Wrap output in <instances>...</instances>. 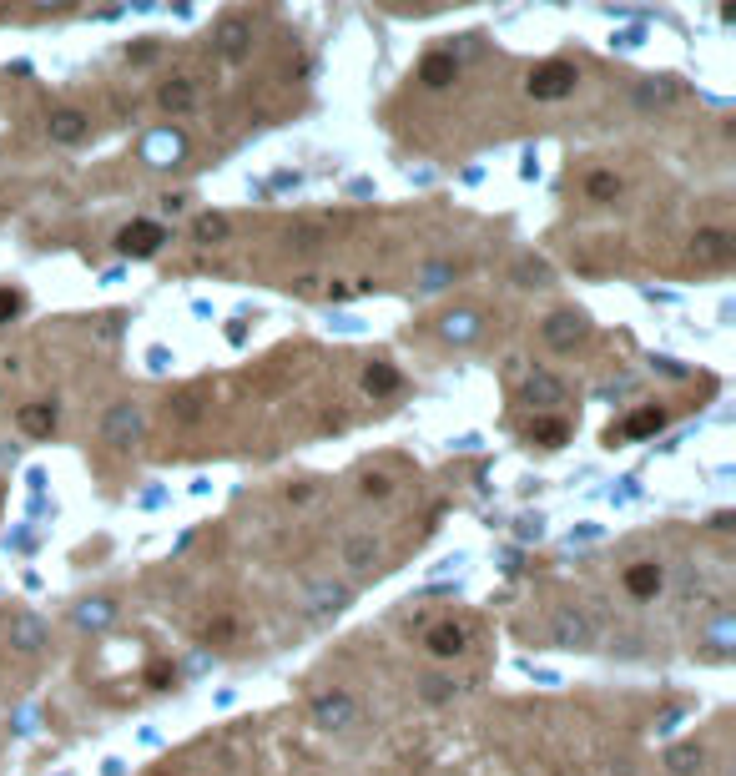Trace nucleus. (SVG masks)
I'll use <instances>...</instances> for the list:
<instances>
[{"instance_id":"obj_20","label":"nucleus","mask_w":736,"mask_h":776,"mask_svg":"<svg viewBox=\"0 0 736 776\" xmlns=\"http://www.w3.org/2000/svg\"><path fill=\"white\" fill-rule=\"evenodd\" d=\"M16 429H21L26 439H51V434H56V409H51V404H26V409L16 414Z\"/></svg>"},{"instance_id":"obj_32","label":"nucleus","mask_w":736,"mask_h":776,"mask_svg":"<svg viewBox=\"0 0 736 776\" xmlns=\"http://www.w3.org/2000/svg\"><path fill=\"white\" fill-rule=\"evenodd\" d=\"M389 489H394V484H389L384 474H363V494H368V499H374V494H389Z\"/></svg>"},{"instance_id":"obj_19","label":"nucleus","mask_w":736,"mask_h":776,"mask_svg":"<svg viewBox=\"0 0 736 776\" xmlns=\"http://www.w3.org/2000/svg\"><path fill=\"white\" fill-rule=\"evenodd\" d=\"M348 716H353V696H343V691H333V696H318V701H313V721H318L323 731L348 726Z\"/></svg>"},{"instance_id":"obj_4","label":"nucleus","mask_w":736,"mask_h":776,"mask_svg":"<svg viewBox=\"0 0 736 776\" xmlns=\"http://www.w3.org/2000/svg\"><path fill=\"white\" fill-rule=\"evenodd\" d=\"M46 137H51V147H81L91 137V116L81 106H56L46 116Z\"/></svg>"},{"instance_id":"obj_26","label":"nucleus","mask_w":736,"mask_h":776,"mask_svg":"<svg viewBox=\"0 0 736 776\" xmlns=\"http://www.w3.org/2000/svg\"><path fill=\"white\" fill-rule=\"evenodd\" d=\"M192 237H197V242H227V237H232L227 212H202V217H197V227H192Z\"/></svg>"},{"instance_id":"obj_7","label":"nucleus","mask_w":736,"mask_h":776,"mask_svg":"<svg viewBox=\"0 0 736 776\" xmlns=\"http://www.w3.org/2000/svg\"><path fill=\"white\" fill-rule=\"evenodd\" d=\"M731 252H736V242H731L726 227H696V237H691V257H696L701 268H721Z\"/></svg>"},{"instance_id":"obj_3","label":"nucleus","mask_w":736,"mask_h":776,"mask_svg":"<svg viewBox=\"0 0 736 776\" xmlns=\"http://www.w3.org/2000/svg\"><path fill=\"white\" fill-rule=\"evenodd\" d=\"M142 434H147V419H142L137 404H111V409H106L101 439H106L111 449H132V444H142Z\"/></svg>"},{"instance_id":"obj_13","label":"nucleus","mask_w":736,"mask_h":776,"mask_svg":"<svg viewBox=\"0 0 736 776\" xmlns=\"http://www.w3.org/2000/svg\"><path fill=\"white\" fill-rule=\"evenodd\" d=\"M479 328H484V318H479L474 308H449V313L439 318V338L454 343V348H459V343H474Z\"/></svg>"},{"instance_id":"obj_22","label":"nucleus","mask_w":736,"mask_h":776,"mask_svg":"<svg viewBox=\"0 0 736 776\" xmlns=\"http://www.w3.org/2000/svg\"><path fill=\"white\" fill-rule=\"evenodd\" d=\"M41 645H46V620L16 615L11 620V651H41Z\"/></svg>"},{"instance_id":"obj_1","label":"nucleus","mask_w":736,"mask_h":776,"mask_svg":"<svg viewBox=\"0 0 736 776\" xmlns=\"http://www.w3.org/2000/svg\"><path fill=\"white\" fill-rule=\"evenodd\" d=\"M585 338H590V318L580 308H550L545 323H540V343L550 353H575Z\"/></svg>"},{"instance_id":"obj_25","label":"nucleus","mask_w":736,"mask_h":776,"mask_svg":"<svg viewBox=\"0 0 736 776\" xmlns=\"http://www.w3.org/2000/svg\"><path fill=\"white\" fill-rule=\"evenodd\" d=\"M111 615H116V605H111L106 595H96V600H81V605H76V625H86V630L111 625Z\"/></svg>"},{"instance_id":"obj_23","label":"nucleus","mask_w":736,"mask_h":776,"mask_svg":"<svg viewBox=\"0 0 736 776\" xmlns=\"http://www.w3.org/2000/svg\"><path fill=\"white\" fill-rule=\"evenodd\" d=\"M676 91H681V86H676L671 76H661V81H641L631 101H636L641 111H661V106H671V101H676Z\"/></svg>"},{"instance_id":"obj_33","label":"nucleus","mask_w":736,"mask_h":776,"mask_svg":"<svg viewBox=\"0 0 736 776\" xmlns=\"http://www.w3.org/2000/svg\"><path fill=\"white\" fill-rule=\"evenodd\" d=\"M147 686H157V691L172 686V666H152V671H147Z\"/></svg>"},{"instance_id":"obj_6","label":"nucleus","mask_w":736,"mask_h":776,"mask_svg":"<svg viewBox=\"0 0 736 776\" xmlns=\"http://www.w3.org/2000/svg\"><path fill=\"white\" fill-rule=\"evenodd\" d=\"M212 51L222 61H242L253 51V21H242V16H227L217 31H212Z\"/></svg>"},{"instance_id":"obj_31","label":"nucleus","mask_w":736,"mask_h":776,"mask_svg":"<svg viewBox=\"0 0 736 776\" xmlns=\"http://www.w3.org/2000/svg\"><path fill=\"white\" fill-rule=\"evenodd\" d=\"M212 645H227V640H237V620L232 615H217V620H207V630H202Z\"/></svg>"},{"instance_id":"obj_30","label":"nucleus","mask_w":736,"mask_h":776,"mask_svg":"<svg viewBox=\"0 0 736 776\" xmlns=\"http://www.w3.org/2000/svg\"><path fill=\"white\" fill-rule=\"evenodd\" d=\"M26 313V293L21 288H0V323H16Z\"/></svg>"},{"instance_id":"obj_34","label":"nucleus","mask_w":736,"mask_h":776,"mask_svg":"<svg viewBox=\"0 0 736 776\" xmlns=\"http://www.w3.org/2000/svg\"><path fill=\"white\" fill-rule=\"evenodd\" d=\"M424 696L429 701H444V696H454V686L449 681H424Z\"/></svg>"},{"instance_id":"obj_35","label":"nucleus","mask_w":736,"mask_h":776,"mask_svg":"<svg viewBox=\"0 0 736 776\" xmlns=\"http://www.w3.org/2000/svg\"><path fill=\"white\" fill-rule=\"evenodd\" d=\"M288 499H293V504H308V499H313V484H298V489H288Z\"/></svg>"},{"instance_id":"obj_24","label":"nucleus","mask_w":736,"mask_h":776,"mask_svg":"<svg viewBox=\"0 0 736 776\" xmlns=\"http://www.w3.org/2000/svg\"><path fill=\"white\" fill-rule=\"evenodd\" d=\"M187 157V137L182 132H152L147 137V162H182Z\"/></svg>"},{"instance_id":"obj_8","label":"nucleus","mask_w":736,"mask_h":776,"mask_svg":"<svg viewBox=\"0 0 736 776\" xmlns=\"http://www.w3.org/2000/svg\"><path fill=\"white\" fill-rule=\"evenodd\" d=\"M157 106L162 111H197L202 106V81L197 76H167L162 86H157Z\"/></svg>"},{"instance_id":"obj_12","label":"nucleus","mask_w":736,"mask_h":776,"mask_svg":"<svg viewBox=\"0 0 736 776\" xmlns=\"http://www.w3.org/2000/svg\"><path fill=\"white\" fill-rule=\"evenodd\" d=\"M419 81H424L429 91L454 86V81H459V56H454V51H429V56L419 61Z\"/></svg>"},{"instance_id":"obj_28","label":"nucleus","mask_w":736,"mask_h":776,"mask_svg":"<svg viewBox=\"0 0 736 776\" xmlns=\"http://www.w3.org/2000/svg\"><path fill=\"white\" fill-rule=\"evenodd\" d=\"M555 640H560V645H590V620H585V615H560Z\"/></svg>"},{"instance_id":"obj_16","label":"nucleus","mask_w":736,"mask_h":776,"mask_svg":"<svg viewBox=\"0 0 736 776\" xmlns=\"http://www.w3.org/2000/svg\"><path fill=\"white\" fill-rule=\"evenodd\" d=\"M399 388H404V373L394 363H368L363 368V394L368 399H394Z\"/></svg>"},{"instance_id":"obj_5","label":"nucleus","mask_w":736,"mask_h":776,"mask_svg":"<svg viewBox=\"0 0 736 776\" xmlns=\"http://www.w3.org/2000/svg\"><path fill=\"white\" fill-rule=\"evenodd\" d=\"M162 242H167V227L162 222H127L116 232V247L127 252V257H152V252H162Z\"/></svg>"},{"instance_id":"obj_18","label":"nucleus","mask_w":736,"mask_h":776,"mask_svg":"<svg viewBox=\"0 0 736 776\" xmlns=\"http://www.w3.org/2000/svg\"><path fill=\"white\" fill-rule=\"evenodd\" d=\"M525 439H530V444H540V449H560V444L570 439V424H565V419H555V414H535V419L525 424Z\"/></svg>"},{"instance_id":"obj_14","label":"nucleus","mask_w":736,"mask_h":776,"mask_svg":"<svg viewBox=\"0 0 736 776\" xmlns=\"http://www.w3.org/2000/svg\"><path fill=\"white\" fill-rule=\"evenodd\" d=\"M424 645H429V651H434L439 661H454V656H464L469 635H464V625H454V620H439V625H429Z\"/></svg>"},{"instance_id":"obj_21","label":"nucleus","mask_w":736,"mask_h":776,"mask_svg":"<svg viewBox=\"0 0 736 776\" xmlns=\"http://www.w3.org/2000/svg\"><path fill=\"white\" fill-rule=\"evenodd\" d=\"M353 600L348 585H313V600H308V620H328L333 610H343Z\"/></svg>"},{"instance_id":"obj_10","label":"nucleus","mask_w":736,"mask_h":776,"mask_svg":"<svg viewBox=\"0 0 736 776\" xmlns=\"http://www.w3.org/2000/svg\"><path fill=\"white\" fill-rule=\"evenodd\" d=\"M666 419H671V414H666V409H656V404H651V409H636V414H631V419H626L621 429H610V434H605V444H626V439H651V434H661V429H666Z\"/></svg>"},{"instance_id":"obj_17","label":"nucleus","mask_w":736,"mask_h":776,"mask_svg":"<svg viewBox=\"0 0 736 776\" xmlns=\"http://www.w3.org/2000/svg\"><path fill=\"white\" fill-rule=\"evenodd\" d=\"M379 560H384L379 535H348V540H343V565H348V570H374Z\"/></svg>"},{"instance_id":"obj_2","label":"nucleus","mask_w":736,"mask_h":776,"mask_svg":"<svg viewBox=\"0 0 736 776\" xmlns=\"http://www.w3.org/2000/svg\"><path fill=\"white\" fill-rule=\"evenodd\" d=\"M575 81H580V71L570 61H545V66L530 71L525 91H530V101H565L575 91Z\"/></svg>"},{"instance_id":"obj_36","label":"nucleus","mask_w":736,"mask_h":776,"mask_svg":"<svg viewBox=\"0 0 736 776\" xmlns=\"http://www.w3.org/2000/svg\"><path fill=\"white\" fill-rule=\"evenodd\" d=\"M41 6H46V0H41Z\"/></svg>"},{"instance_id":"obj_9","label":"nucleus","mask_w":736,"mask_h":776,"mask_svg":"<svg viewBox=\"0 0 736 776\" xmlns=\"http://www.w3.org/2000/svg\"><path fill=\"white\" fill-rule=\"evenodd\" d=\"M520 404H530V409H555V404H565V378H555V373H530V378L520 383Z\"/></svg>"},{"instance_id":"obj_15","label":"nucleus","mask_w":736,"mask_h":776,"mask_svg":"<svg viewBox=\"0 0 736 776\" xmlns=\"http://www.w3.org/2000/svg\"><path fill=\"white\" fill-rule=\"evenodd\" d=\"M580 192H585V202H616L621 192H626V177L621 172H610V167H595V172H585V182H580Z\"/></svg>"},{"instance_id":"obj_11","label":"nucleus","mask_w":736,"mask_h":776,"mask_svg":"<svg viewBox=\"0 0 736 776\" xmlns=\"http://www.w3.org/2000/svg\"><path fill=\"white\" fill-rule=\"evenodd\" d=\"M666 590V570L656 565V560H636L631 570H626V595L631 600H656Z\"/></svg>"},{"instance_id":"obj_29","label":"nucleus","mask_w":736,"mask_h":776,"mask_svg":"<svg viewBox=\"0 0 736 776\" xmlns=\"http://www.w3.org/2000/svg\"><path fill=\"white\" fill-rule=\"evenodd\" d=\"M701 756H706V751H701L696 741H686V746H671V751H666V766H671V771H696Z\"/></svg>"},{"instance_id":"obj_27","label":"nucleus","mask_w":736,"mask_h":776,"mask_svg":"<svg viewBox=\"0 0 736 776\" xmlns=\"http://www.w3.org/2000/svg\"><path fill=\"white\" fill-rule=\"evenodd\" d=\"M525 288H550L555 283V273H550V263L545 257H520V273H515Z\"/></svg>"}]
</instances>
